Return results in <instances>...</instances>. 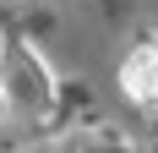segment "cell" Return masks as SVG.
<instances>
[{
  "label": "cell",
  "mask_w": 158,
  "mask_h": 153,
  "mask_svg": "<svg viewBox=\"0 0 158 153\" xmlns=\"http://www.w3.org/2000/svg\"><path fill=\"white\" fill-rule=\"evenodd\" d=\"M120 88L131 104H158V44H136L120 60Z\"/></svg>",
  "instance_id": "1"
}]
</instances>
